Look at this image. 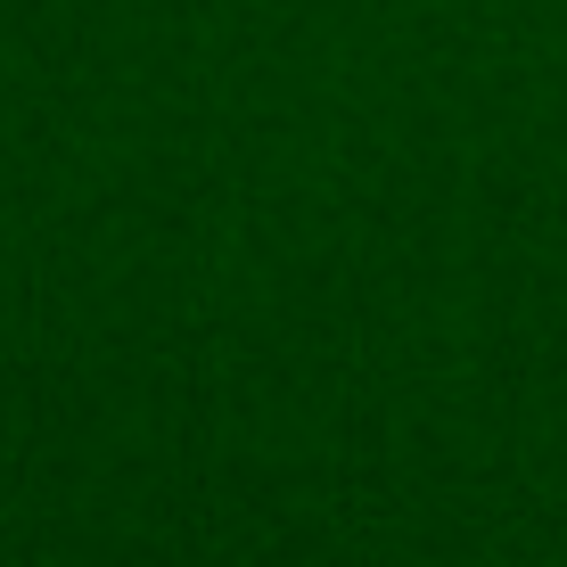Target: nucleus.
Here are the masks:
<instances>
[]
</instances>
